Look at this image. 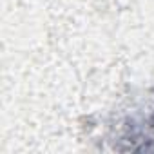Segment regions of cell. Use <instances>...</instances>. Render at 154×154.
I'll list each match as a JSON object with an SVG mask.
<instances>
[{
    "mask_svg": "<svg viewBox=\"0 0 154 154\" xmlns=\"http://www.w3.org/2000/svg\"><path fill=\"white\" fill-rule=\"evenodd\" d=\"M125 140L143 141V149H152L154 143V98L145 102V105H136L131 118L123 125Z\"/></svg>",
    "mask_w": 154,
    "mask_h": 154,
    "instance_id": "cell-1",
    "label": "cell"
}]
</instances>
